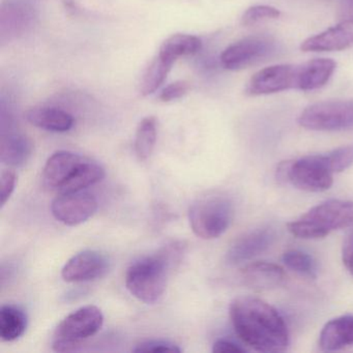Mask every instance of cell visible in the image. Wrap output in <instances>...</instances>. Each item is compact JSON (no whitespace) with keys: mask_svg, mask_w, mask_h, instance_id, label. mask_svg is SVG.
Listing matches in <instances>:
<instances>
[{"mask_svg":"<svg viewBox=\"0 0 353 353\" xmlns=\"http://www.w3.org/2000/svg\"><path fill=\"white\" fill-rule=\"evenodd\" d=\"M201 41L197 37L191 34H173L163 43L159 52L176 61L179 57L196 54L201 49Z\"/></svg>","mask_w":353,"mask_h":353,"instance_id":"d4e9b609","label":"cell"},{"mask_svg":"<svg viewBox=\"0 0 353 353\" xmlns=\"http://www.w3.org/2000/svg\"><path fill=\"white\" fill-rule=\"evenodd\" d=\"M183 245L171 243L156 255L134 262L125 274V286L134 297L142 303L152 305L162 299L166 291L169 272L179 263Z\"/></svg>","mask_w":353,"mask_h":353,"instance_id":"7a4b0ae2","label":"cell"},{"mask_svg":"<svg viewBox=\"0 0 353 353\" xmlns=\"http://www.w3.org/2000/svg\"><path fill=\"white\" fill-rule=\"evenodd\" d=\"M98 210V201L88 192L61 193L51 203V212L59 222L77 226L92 218Z\"/></svg>","mask_w":353,"mask_h":353,"instance_id":"8fae6325","label":"cell"},{"mask_svg":"<svg viewBox=\"0 0 353 353\" xmlns=\"http://www.w3.org/2000/svg\"><path fill=\"white\" fill-rule=\"evenodd\" d=\"M1 119L8 123V125L1 123V128H3L1 146H0L1 162L8 166H22L32 156V141L23 134L16 131L11 119H7L3 112H1Z\"/></svg>","mask_w":353,"mask_h":353,"instance_id":"9a60e30c","label":"cell"},{"mask_svg":"<svg viewBox=\"0 0 353 353\" xmlns=\"http://www.w3.org/2000/svg\"><path fill=\"white\" fill-rule=\"evenodd\" d=\"M342 259L345 268L353 274V228L349 231L343 243Z\"/></svg>","mask_w":353,"mask_h":353,"instance_id":"1f68e13d","label":"cell"},{"mask_svg":"<svg viewBox=\"0 0 353 353\" xmlns=\"http://www.w3.org/2000/svg\"><path fill=\"white\" fill-rule=\"evenodd\" d=\"M230 318L239 338L260 352H281L289 345V332L282 316L272 305L253 296L236 297Z\"/></svg>","mask_w":353,"mask_h":353,"instance_id":"6da1fadb","label":"cell"},{"mask_svg":"<svg viewBox=\"0 0 353 353\" xmlns=\"http://www.w3.org/2000/svg\"><path fill=\"white\" fill-rule=\"evenodd\" d=\"M303 68L301 65H276L256 73L248 83L249 96L276 94L303 88Z\"/></svg>","mask_w":353,"mask_h":353,"instance_id":"30bf717a","label":"cell"},{"mask_svg":"<svg viewBox=\"0 0 353 353\" xmlns=\"http://www.w3.org/2000/svg\"><path fill=\"white\" fill-rule=\"evenodd\" d=\"M234 216L233 203L223 195L206 196L192 204L190 226L202 239H214L226 232Z\"/></svg>","mask_w":353,"mask_h":353,"instance_id":"277c9868","label":"cell"},{"mask_svg":"<svg viewBox=\"0 0 353 353\" xmlns=\"http://www.w3.org/2000/svg\"><path fill=\"white\" fill-rule=\"evenodd\" d=\"M26 117L34 127L54 133L69 132L75 123V119L69 112L54 107H36L30 109Z\"/></svg>","mask_w":353,"mask_h":353,"instance_id":"d6986e66","label":"cell"},{"mask_svg":"<svg viewBox=\"0 0 353 353\" xmlns=\"http://www.w3.org/2000/svg\"><path fill=\"white\" fill-rule=\"evenodd\" d=\"M278 179L303 191L318 193L332 187L334 172L324 154H315L281 163Z\"/></svg>","mask_w":353,"mask_h":353,"instance_id":"5b68a950","label":"cell"},{"mask_svg":"<svg viewBox=\"0 0 353 353\" xmlns=\"http://www.w3.org/2000/svg\"><path fill=\"white\" fill-rule=\"evenodd\" d=\"M190 90V84L185 81H177L170 84L163 90L160 94V100L162 102L168 103L179 100L188 94Z\"/></svg>","mask_w":353,"mask_h":353,"instance_id":"4dcf8cb0","label":"cell"},{"mask_svg":"<svg viewBox=\"0 0 353 353\" xmlns=\"http://www.w3.org/2000/svg\"><path fill=\"white\" fill-rule=\"evenodd\" d=\"M104 177L105 170L103 167L86 159L59 194L83 191L86 188L100 183Z\"/></svg>","mask_w":353,"mask_h":353,"instance_id":"7402d4cb","label":"cell"},{"mask_svg":"<svg viewBox=\"0 0 353 353\" xmlns=\"http://www.w3.org/2000/svg\"><path fill=\"white\" fill-rule=\"evenodd\" d=\"M134 352H181L179 348L174 343L169 341L163 340H150L140 343L136 345L133 349Z\"/></svg>","mask_w":353,"mask_h":353,"instance_id":"f1b7e54d","label":"cell"},{"mask_svg":"<svg viewBox=\"0 0 353 353\" xmlns=\"http://www.w3.org/2000/svg\"><path fill=\"white\" fill-rule=\"evenodd\" d=\"M17 183V174L13 170H6L1 173L0 177V203L5 206L9 201L12 194L15 191Z\"/></svg>","mask_w":353,"mask_h":353,"instance_id":"f546056e","label":"cell"},{"mask_svg":"<svg viewBox=\"0 0 353 353\" xmlns=\"http://www.w3.org/2000/svg\"><path fill=\"white\" fill-rule=\"evenodd\" d=\"M241 272L245 284L257 290L276 288L285 279L284 270L272 262H253L243 266Z\"/></svg>","mask_w":353,"mask_h":353,"instance_id":"e0dca14e","label":"cell"},{"mask_svg":"<svg viewBox=\"0 0 353 353\" xmlns=\"http://www.w3.org/2000/svg\"><path fill=\"white\" fill-rule=\"evenodd\" d=\"M212 352L241 353L245 352V349H243V347L239 346V345L235 344L232 341L221 339V340L214 342V347H212Z\"/></svg>","mask_w":353,"mask_h":353,"instance_id":"d6a6232c","label":"cell"},{"mask_svg":"<svg viewBox=\"0 0 353 353\" xmlns=\"http://www.w3.org/2000/svg\"><path fill=\"white\" fill-rule=\"evenodd\" d=\"M324 156L334 174L343 172L353 165V145L342 146Z\"/></svg>","mask_w":353,"mask_h":353,"instance_id":"4316f807","label":"cell"},{"mask_svg":"<svg viewBox=\"0 0 353 353\" xmlns=\"http://www.w3.org/2000/svg\"><path fill=\"white\" fill-rule=\"evenodd\" d=\"M274 230L270 228H260L251 231L237 239L229 248L226 260L229 264L236 265L249 261L270 249L274 243Z\"/></svg>","mask_w":353,"mask_h":353,"instance_id":"5bb4252c","label":"cell"},{"mask_svg":"<svg viewBox=\"0 0 353 353\" xmlns=\"http://www.w3.org/2000/svg\"><path fill=\"white\" fill-rule=\"evenodd\" d=\"M280 16V11L276 8L270 7V6H255L245 11L241 18V22L243 26H251L268 20L278 19Z\"/></svg>","mask_w":353,"mask_h":353,"instance_id":"83f0119b","label":"cell"},{"mask_svg":"<svg viewBox=\"0 0 353 353\" xmlns=\"http://www.w3.org/2000/svg\"><path fill=\"white\" fill-rule=\"evenodd\" d=\"M352 224L353 202L332 199L314 206L287 227L289 232L299 239H318Z\"/></svg>","mask_w":353,"mask_h":353,"instance_id":"3957f363","label":"cell"},{"mask_svg":"<svg viewBox=\"0 0 353 353\" xmlns=\"http://www.w3.org/2000/svg\"><path fill=\"white\" fill-rule=\"evenodd\" d=\"M319 345L324 351L353 346V316H341L328 321L320 332Z\"/></svg>","mask_w":353,"mask_h":353,"instance_id":"ac0fdd59","label":"cell"},{"mask_svg":"<svg viewBox=\"0 0 353 353\" xmlns=\"http://www.w3.org/2000/svg\"><path fill=\"white\" fill-rule=\"evenodd\" d=\"M303 65V90H313L327 83L336 70V63L332 59H318Z\"/></svg>","mask_w":353,"mask_h":353,"instance_id":"603a6c76","label":"cell"},{"mask_svg":"<svg viewBox=\"0 0 353 353\" xmlns=\"http://www.w3.org/2000/svg\"><path fill=\"white\" fill-rule=\"evenodd\" d=\"M276 51L278 45L270 37H248L225 49L221 55V63L225 69L239 71L268 61Z\"/></svg>","mask_w":353,"mask_h":353,"instance_id":"ba28073f","label":"cell"},{"mask_svg":"<svg viewBox=\"0 0 353 353\" xmlns=\"http://www.w3.org/2000/svg\"><path fill=\"white\" fill-rule=\"evenodd\" d=\"M28 327V317L23 310L13 305L0 309V339L3 342H14L23 336Z\"/></svg>","mask_w":353,"mask_h":353,"instance_id":"ffe728a7","label":"cell"},{"mask_svg":"<svg viewBox=\"0 0 353 353\" xmlns=\"http://www.w3.org/2000/svg\"><path fill=\"white\" fill-rule=\"evenodd\" d=\"M103 324L104 316L96 305H85L76 310L55 330L53 349L57 352H73L83 341L100 332Z\"/></svg>","mask_w":353,"mask_h":353,"instance_id":"8992f818","label":"cell"},{"mask_svg":"<svg viewBox=\"0 0 353 353\" xmlns=\"http://www.w3.org/2000/svg\"><path fill=\"white\" fill-rule=\"evenodd\" d=\"M39 0H3L0 8V41L11 42L28 34L39 18Z\"/></svg>","mask_w":353,"mask_h":353,"instance_id":"9c48e42d","label":"cell"},{"mask_svg":"<svg viewBox=\"0 0 353 353\" xmlns=\"http://www.w3.org/2000/svg\"><path fill=\"white\" fill-rule=\"evenodd\" d=\"M283 262L289 270L301 274V276L316 278L317 268L313 258L309 254L299 250H289L283 254Z\"/></svg>","mask_w":353,"mask_h":353,"instance_id":"484cf974","label":"cell"},{"mask_svg":"<svg viewBox=\"0 0 353 353\" xmlns=\"http://www.w3.org/2000/svg\"><path fill=\"white\" fill-rule=\"evenodd\" d=\"M85 160L84 157L67 150L54 152L43 170V185L50 191H61Z\"/></svg>","mask_w":353,"mask_h":353,"instance_id":"4fadbf2b","label":"cell"},{"mask_svg":"<svg viewBox=\"0 0 353 353\" xmlns=\"http://www.w3.org/2000/svg\"><path fill=\"white\" fill-rule=\"evenodd\" d=\"M301 127L312 131L353 129V101H327L305 108L299 117Z\"/></svg>","mask_w":353,"mask_h":353,"instance_id":"52a82bcc","label":"cell"},{"mask_svg":"<svg viewBox=\"0 0 353 353\" xmlns=\"http://www.w3.org/2000/svg\"><path fill=\"white\" fill-rule=\"evenodd\" d=\"M108 268V259L102 253L86 250L68 260L61 270V276L69 283L90 282L104 276Z\"/></svg>","mask_w":353,"mask_h":353,"instance_id":"7c38bea8","label":"cell"},{"mask_svg":"<svg viewBox=\"0 0 353 353\" xmlns=\"http://www.w3.org/2000/svg\"><path fill=\"white\" fill-rule=\"evenodd\" d=\"M353 47V20H344L334 28L307 39L301 44L305 52L341 51Z\"/></svg>","mask_w":353,"mask_h":353,"instance_id":"2e32d148","label":"cell"},{"mask_svg":"<svg viewBox=\"0 0 353 353\" xmlns=\"http://www.w3.org/2000/svg\"><path fill=\"white\" fill-rule=\"evenodd\" d=\"M175 61L171 57L159 52L143 74L140 82V94L142 96L154 94L164 83Z\"/></svg>","mask_w":353,"mask_h":353,"instance_id":"44dd1931","label":"cell"},{"mask_svg":"<svg viewBox=\"0 0 353 353\" xmlns=\"http://www.w3.org/2000/svg\"><path fill=\"white\" fill-rule=\"evenodd\" d=\"M158 131L154 117H148L142 119L137 127L135 136V152L140 161H146L154 152L157 143Z\"/></svg>","mask_w":353,"mask_h":353,"instance_id":"cb8c5ba5","label":"cell"},{"mask_svg":"<svg viewBox=\"0 0 353 353\" xmlns=\"http://www.w3.org/2000/svg\"><path fill=\"white\" fill-rule=\"evenodd\" d=\"M341 17L344 20H353V0H343Z\"/></svg>","mask_w":353,"mask_h":353,"instance_id":"836d02e7","label":"cell"}]
</instances>
